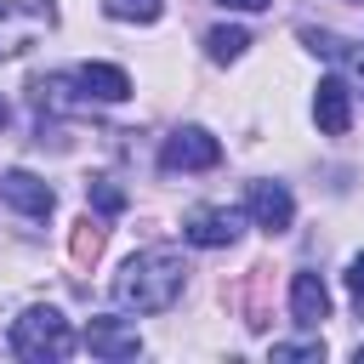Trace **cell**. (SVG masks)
I'll use <instances>...</instances> for the list:
<instances>
[{
	"label": "cell",
	"instance_id": "obj_3",
	"mask_svg": "<svg viewBox=\"0 0 364 364\" xmlns=\"http://www.w3.org/2000/svg\"><path fill=\"white\" fill-rule=\"evenodd\" d=\"M159 165H165V171H210V165H222V142H216L205 125H182V131L165 136Z\"/></svg>",
	"mask_w": 364,
	"mask_h": 364
},
{
	"label": "cell",
	"instance_id": "obj_5",
	"mask_svg": "<svg viewBox=\"0 0 364 364\" xmlns=\"http://www.w3.org/2000/svg\"><path fill=\"white\" fill-rule=\"evenodd\" d=\"M0 199H6V205H17V210H23V216H34V222H46V216L57 210V193H51L34 171H6V176H0Z\"/></svg>",
	"mask_w": 364,
	"mask_h": 364
},
{
	"label": "cell",
	"instance_id": "obj_4",
	"mask_svg": "<svg viewBox=\"0 0 364 364\" xmlns=\"http://www.w3.org/2000/svg\"><path fill=\"white\" fill-rule=\"evenodd\" d=\"M85 347H91L97 358H114V364H119V358H136V353H142V336H136L131 318H108V313H102V318L85 324Z\"/></svg>",
	"mask_w": 364,
	"mask_h": 364
},
{
	"label": "cell",
	"instance_id": "obj_16",
	"mask_svg": "<svg viewBox=\"0 0 364 364\" xmlns=\"http://www.w3.org/2000/svg\"><path fill=\"white\" fill-rule=\"evenodd\" d=\"M102 239H108V228H102V222H91V216H85V222H80V228H74V262H91V256H97V250H102Z\"/></svg>",
	"mask_w": 364,
	"mask_h": 364
},
{
	"label": "cell",
	"instance_id": "obj_15",
	"mask_svg": "<svg viewBox=\"0 0 364 364\" xmlns=\"http://www.w3.org/2000/svg\"><path fill=\"white\" fill-rule=\"evenodd\" d=\"M85 193H91V205H97L102 216H119V210H125V188H119L114 176H91Z\"/></svg>",
	"mask_w": 364,
	"mask_h": 364
},
{
	"label": "cell",
	"instance_id": "obj_6",
	"mask_svg": "<svg viewBox=\"0 0 364 364\" xmlns=\"http://www.w3.org/2000/svg\"><path fill=\"white\" fill-rule=\"evenodd\" d=\"M245 205H250L256 228H267V233H284V228L296 222V199H290V188H284V182H250Z\"/></svg>",
	"mask_w": 364,
	"mask_h": 364
},
{
	"label": "cell",
	"instance_id": "obj_14",
	"mask_svg": "<svg viewBox=\"0 0 364 364\" xmlns=\"http://www.w3.org/2000/svg\"><path fill=\"white\" fill-rule=\"evenodd\" d=\"M102 11H108L114 23H159L165 0H102Z\"/></svg>",
	"mask_w": 364,
	"mask_h": 364
},
{
	"label": "cell",
	"instance_id": "obj_11",
	"mask_svg": "<svg viewBox=\"0 0 364 364\" xmlns=\"http://www.w3.org/2000/svg\"><path fill=\"white\" fill-rule=\"evenodd\" d=\"M74 80H80V91L97 97V102H125V97H131V80H125L119 68H108V63H85Z\"/></svg>",
	"mask_w": 364,
	"mask_h": 364
},
{
	"label": "cell",
	"instance_id": "obj_9",
	"mask_svg": "<svg viewBox=\"0 0 364 364\" xmlns=\"http://www.w3.org/2000/svg\"><path fill=\"white\" fill-rule=\"evenodd\" d=\"M313 114H318V131H324V136H347V125H353V91H347L341 80H318Z\"/></svg>",
	"mask_w": 364,
	"mask_h": 364
},
{
	"label": "cell",
	"instance_id": "obj_7",
	"mask_svg": "<svg viewBox=\"0 0 364 364\" xmlns=\"http://www.w3.org/2000/svg\"><path fill=\"white\" fill-rule=\"evenodd\" d=\"M182 239H188V245H205V250L233 245V239H239V210L199 205V210H188V216H182Z\"/></svg>",
	"mask_w": 364,
	"mask_h": 364
},
{
	"label": "cell",
	"instance_id": "obj_12",
	"mask_svg": "<svg viewBox=\"0 0 364 364\" xmlns=\"http://www.w3.org/2000/svg\"><path fill=\"white\" fill-rule=\"evenodd\" d=\"M28 40H34V17L17 11L11 0H0V57H17Z\"/></svg>",
	"mask_w": 364,
	"mask_h": 364
},
{
	"label": "cell",
	"instance_id": "obj_8",
	"mask_svg": "<svg viewBox=\"0 0 364 364\" xmlns=\"http://www.w3.org/2000/svg\"><path fill=\"white\" fill-rule=\"evenodd\" d=\"M290 318H296L301 330H318V324L330 318V290H324L318 273H296V279H290Z\"/></svg>",
	"mask_w": 364,
	"mask_h": 364
},
{
	"label": "cell",
	"instance_id": "obj_19",
	"mask_svg": "<svg viewBox=\"0 0 364 364\" xmlns=\"http://www.w3.org/2000/svg\"><path fill=\"white\" fill-rule=\"evenodd\" d=\"M222 6H233V11H267L273 0H222Z\"/></svg>",
	"mask_w": 364,
	"mask_h": 364
},
{
	"label": "cell",
	"instance_id": "obj_17",
	"mask_svg": "<svg viewBox=\"0 0 364 364\" xmlns=\"http://www.w3.org/2000/svg\"><path fill=\"white\" fill-rule=\"evenodd\" d=\"M273 358H324V341H279Z\"/></svg>",
	"mask_w": 364,
	"mask_h": 364
},
{
	"label": "cell",
	"instance_id": "obj_2",
	"mask_svg": "<svg viewBox=\"0 0 364 364\" xmlns=\"http://www.w3.org/2000/svg\"><path fill=\"white\" fill-rule=\"evenodd\" d=\"M74 336H68V318L57 307H28L17 324H11V353L28 358V364H46V358H68Z\"/></svg>",
	"mask_w": 364,
	"mask_h": 364
},
{
	"label": "cell",
	"instance_id": "obj_18",
	"mask_svg": "<svg viewBox=\"0 0 364 364\" xmlns=\"http://www.w3.org/2000/svg\"><path fill=\"white\" fill-rule=\"evenodd\" d=\"M347 290L358 296V307H364V256H353L347 262Z\"/></svg>",
	"mask_w": 364,
	"mask_h": 364
},
{
	"label": "cell",
	"instance_id": "obj_20",
	"mask_svg": "<svg viewBox=\"0 0 364 364\" xmlns=\"http://www.w3.org/2000/svg\"><path fill=\"white\" fill-rule=\"evenodd\" d=\"M0 125H6V97H0Z\"/></svg>",
	"mask_w": 364,
	"mask_h": 364
},
{
	"label": "cell",
	"instance_id": "obj_10",
	"mask_svg": "<svg viewBox=\"0 0 364 364\" xmlns=\"http://www.w3.org/2000/svg\"><path fill=\"white\" fill-rule=\"evenodd\" d=\"M301 40L318 51V57H336L358 85H364V46H353V40H341V34H330V28H301Z\"/></svg>",
	"mask_w": 364,
	"mask_h": 364
},
{
	"label": "cell",
	"instance_id": "obj_13",
	"mask_svg": "<svg viewBox=\"0 0 364 364\" xmlns=\"http://www.w3.org/2000/svg\"><path fill=\"white\" fill-rule=\"evenodd\" d=\"M205 46H210V57H216V63H233V57H245L250 34H245V28H233V23H222V28H210V34H205Z\"/></svg>",
	"mask_w": 364,
	"mask_h": 364
},
{
	"label": "cell",
	"instance_id": "obj_1",
	"mask_svg": "<svg viewBox=\"0 0 364 364\" xmlns=\"http://www.w3.org/2000/svg\"><path fill=\"white\" fill-rule=\"evenodd\" d=\"M182 284H188V262L176 250H165V245H148L119 267L114 296L125 307H136V313H165V307H176Z\"/></svg>",
	"mask_w": 364,
	"mask_h": 364
}]
</instances>
